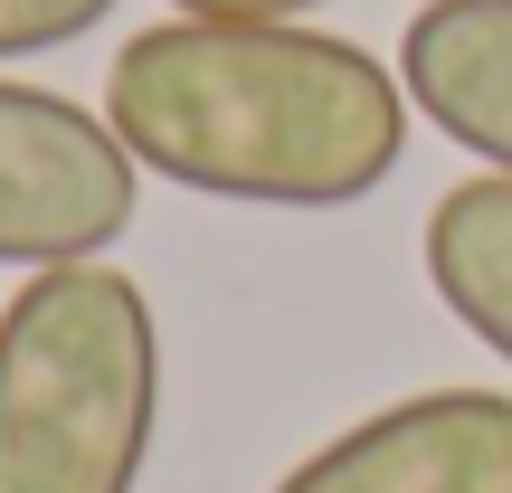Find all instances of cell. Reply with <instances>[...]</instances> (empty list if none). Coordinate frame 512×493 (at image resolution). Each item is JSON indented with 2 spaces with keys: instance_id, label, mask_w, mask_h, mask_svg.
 Here are the masks:
<instances>
[{
  "instance_id": "4",
  "label": "cell",
  "mask_w": 512,
  "mask_h": 493,
  "mask_svg": "<svg viewBox=\"0 0 512 493\" xmlns=\"http://www.w3.org/2000/svg\"><path fill=\"white\" fill-rule=\"evenodd\" d=\"M275 493H512L503 389H418L285 465Z\"/></svg>"
},
{
  "instance_id": "7",
  "label": "cell",
  "mask_w": 512,
  "mask_h": 493,
  "mask_svg": "<svg viewBox=\"0 0 512 493\" xmlns=\"http://www.w3.org/2000/svg\"><path fill=\"white\" fill-rule=\"evenodd\" d=\"M114 0H0V67H19V57H48L67 48V38L105 29Z\"/></svg>"
},
{
  "instance_id": "8",
  "label": "cell",
  "mask_w": 512,
  "mask_h": 493,
  "mask_svg": "<svg viewBox=\"0 0 512 493\" xmlns=\"http://www.w3.org/2000/svg\"><path fill=\"white\" fill-rule=\"evenodd\" d=\"M181 19H313L332 0H171Z\"/></svg>"
},
{
  "instance_id": "1",
  "label": "cell",
  "mask_w": 512,
  "mask_h": 493,
  "mask_svg": "<svg viewBox=\"0 0 512 493\" xmlns=\"http://www.w3.org/2000/svg\"><path fill=\"white\" fill-rule=\"evenodd\" d=\"M408 86L304 19H152L105 67V124L171 190L247 209H351L408 152Z\"/></svg>"
},
{
  "instance_id": "5",
  "label": "cell",
  "mask_w": 512,
  "mask_h": 493,
  "mask_svg": "<svg viewBox=\"0 0 512 493\" xmlns=\"http://www.w3.org/2000/svg\"><path fill=\"white\" fill-rule=\"evenodd\" d=\"M399 86L446 143L512 171V0H427L399 29Z\"/></svg>"
},
{
  "instance_id": "6",
  "label": "cell",
  "mask_w": 512,
  "mask_h": 493,
  "mask_svg": "<svg viewBox=\"0 0 512 493\" xmlns=\"http://www.w3.org/2000/svg\"><path fill=\"white\" fill-rule=\"evenodd\" d=\"M418 266L437 304L475 332L494 361H512V171L456 181L418 228Z\"/></svg>"
},
{
  "instance_id": "3",
  "label": "cell",
  "mask_w": 512,
  "mask_h": 493,
  "mask_svg": "<svg viewBox=\"0 0 512 493\" xmlns=\"http://www.w3.org/2000/svg\"><path fill=\"white\" fill-rule=\"evenodd\" d=\"M143 162L76 95L0 76V266H86L133 228Z\"/></svg>"
},
{
  "instance_id": "2",
  "label": "cell",
  "mask_w": 512,
  "mask_h": 493,
  "mask_svg": "<svg viewBox=\"0 0 512 493\" xmlns=\"http://www.w3.org/2000/svg\"><path fill=\"white\" fill-rule=\"evenodd\" d=\"M162 427V323L124 266H38L0 304V493H133Z\"/></svg>"
}]
</instances>
